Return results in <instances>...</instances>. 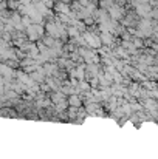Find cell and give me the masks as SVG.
Returning <instances> with one entry per match:
<instances>
[{
    "label": "cell",
    "mask_w": 158,
    "mask_h": 159,
    "mask_svg": "<svg viewBox=\"0 0 158 159\" xmlns=\"http://www.w3.org/2000/svg\"><path fill=\"white\" fill-rule=\"evenodd\" d=\"M82 37L85 39L87 43H88V47H92V48H99L102 45L101 36H96V34H93V33H84Z\"/></svg>",
    "instance_id": "1"
},
{
    "label": "cell",
    "mask_w": 158,
    "mask_h": 159,
    "mask_svg": "<svg viewBox=\"0 0 158 159\" xmlns=\"http://www.w3.org/2000/svg\"><path fill=\"white\" fill-rule=\"evenodd\" d=\"M108 14H110V19L112 20H121L122 19V14H124V9L122 8H120L118 5H113V6L108 9Z\"/></svg>",
    "instance_id": "2"
},
{
    "label": "cell",
    "mask_w": 158,
    "mask_h": 159,
    "mask_svg": "<svg viewBox=\"0 0 158 159\" xmlns=\"http://www.w3.org/2000/svg\"><path fill=\"white\" fill-rule=\"evenodd\" d=\"M45 29H47V33L50 34V37H53V39H59V37H61L59 28H57V25L54 23V20L48 22V23H47V26H45Z\"/></svg>",
    "instance_id": "3"
},
{
    "label": "cell",
    "mask_w": 158,
    "mask_h": 159,
    "mask_svg": "<svg viewBox=\"0 0 158 159\" xmlns=\"http://www.w3.org/2000/svg\"><path fill=\"white\" fill-rule=\"evenodd\" d=\"M138 28H140V31H143L146 34V37H149L150 36V33H152V23L149 19H143L141 22H138Z\"/></svg>",
    "instance_id": "4"
},
{
    "label": "cell",
    "mask_w": 158,
    "mask_h": 159,
    "mask_svg": "<svg viewBox=\"0 0 158 159\" xmlns=\"http://www.w3.org/2000/svg\"><path fill=\"white\" fill-rule=\"evenodd\" d=\"M150 12H152V8H150L149 3L147 5H136V14L141 16L143 19H149Z\"/></svg>",
    "instance_id": "5"
},
{
    "label": "cell",
    "mask_w": 158,
    "mask_h": 159,
    "mask_svg": "<svg viewBox=\"0 0 158 159\" xmlns=\"http://www.w3.org/2000/svg\"><path fill=\"white\" fill-rule=\"evenodd\" d=\"M25 33H27V36H28L29 40H37V39L41 37V36H39V33H37V26H36V25H31L29 28H27Z\"/></svg>",
    "instance_id": "6"
},
{
    "label": "cell",
    "mask_w": 158,
    "mask_h": 159,
    "mask_svg": "<svg viewBox=\"0 0 158 159\" xmlns=\"http://www.w3.org/2000/svg\"><path fill=\"white\" fill-rule=\"evenodd\" d=\"M54 9H56L59 14H70V6L64 2H57L54 5Z\"/></svg>",
    "instance_id": "7"
},
{
    "label": "cell",
    "mask_w": 158,
    "mask_h": 159,
    "mask_svg": "<svg viewBox=\"0 0 158 159\" xmlns=\"http://www.w3.org/2000/svg\"><path fill=\"white\" fill-rule=\"evenodd\" d=\"M101 40H102V43H104V45L110 47L112 43H113V37H112V33H102V34H101Z\"/></svg>",
    "instance_id": "8"
},
{
    "label": "cell",
    "mask_w": 158,
    "mask_h": 159,
    "mask_svg": "<svg viewBox=\"0 0 158 159\" xmlns=\"http://www.w3.org/2000/svg\"><path fill=\"white\" fill-rule=\"evenodd\" d=\"M115 56L116 57H127V56H129V51H127L124 47H118L115 49Z\"/></svg>",
    "instance_id": "9"
},
{
    "label": "cell",
    "mask_w": 158,
    "mask_h": 159,
    "mask_svg": "<svg viewBox=\"0 0 158 159\" xmlns=\"http://www.w3.org/2000/svg\"><path fill=\"white\" fill-rule=\"evenodd\" d=\"M67 31H68V36H70L71 39H78L79 37V28L78 26H70Z\"/></svg>",
    "instance_id": "10"
},
{
    "label": "cell",
    "mask_w": 158,
    "mask_h": 159,
    "mask_svg": "<svg viewBox=\"0 0 158 159\" xmlns=\"http://www.w3.org/2000/svg\"><path fill=\"white\" fill-rule=\"evenodd\" d=\"M68 102H70V105H73V107H79V105H81V99H79L78 96H70Z\"/></svg>",
    "instance_id": "11"
},
{
    "label": "cell",
    "mask_w": 158,
    "mask_h": 159,
    "mask_svg": "<svg viewBox=\"0 0 158 159\" xmlns=\"http://www.w3.org/2000/svg\"><path fill=\"white\" fill-rule=\"evenodd\" d=\"M84 68H85V67H84V65H81V67H79V68L76 69V77H78V79H81V81H82L84 77H85V73H84Z\"/></svg>",
    "instance_id": "12"
},
{
    "label": "cell",
    "mask_w": 158,
    "mask_h": 159,
    "mask_svg": "<svg viewBox=\"0 0 158 159\" xmlns=\"http://www.w3.org/2000/svg\"><path fill=\"white\" fill-rule=\"evenodd\" d=\"M132 43H133V45H135L136 48H140V47H143V45H144L141 39H136V37H133V39H132Z\"/></svg>",
    "instance_id": "13"
},
{
    "label": "cell",
    "mask_w": 158,
    "mask_h": 159,
    "mask_svg": "<svg viewBox=\"0 0 158 159\" xmlns=\"http://www.w3.org/2000/svg\"><path fill=\"white\" fill-rule=\"evenodd\" d=\"M79 87H81L82 90H88V85H87V83H84V82H81V85H79Z\"/></svg>",
    "instance_id": "14"
}]
</instances>
